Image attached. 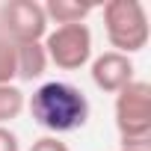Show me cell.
Segmentation results:
<instances>
[{
	"label": "cell",
	"instance_id": "4",
	"mask_svg": "<svg viewBox=\"0 0 151 151\" xmlns=\"http://www.w3.org/2000/svg\"><path fill=\"white\" fill-rule=\"evenodd\" d=\"M45 53L47 62H53L56 68L65 71H77L89 62L92 56V33L86 24H65V27H53L45 36Z\"/></svg>",
	"mask_w": 151,
	"mask_h": 151
},
{
	"label": "cell",
	"instance_id": "9",
	"mask_svg": "<svg viewBox=\"0 0 151 151\" xmlns=\"http://www.w3.org/2000/svg\"><path fill=\"white\" fill-rule=\"evenodd\" d=\"M24 104H27L24 92L18 86H12V83H3V86H0V124L6 127V122L18 119L21 110H24Z\"/></svg>",
	"mask_w": 151,
	"mask_h": 151
},
{
	"label": "cell",
	"instance_id": "11",
	"mask_svg": "<svg viewBox=\"0 0 151 151\" xmlns=\"http://www.w3.org/2000/svg\"><path fill=\"white\" fill-rule=\"evenodd\" d=\"M30 151H68V145H65L59 136H42V139L33 142Z\"/></svg>",
	"mask_w": 151,
	"mask_h": 151
},
{
	"label": "cell",
	"instance_id": "5",
	"mask_svg": "<svg viewBox=\"0 0 151 151\" xmlns=\"http://www.w3.org/2000/svg\"><path fill=\"white\" fill-rule=\"evenodd\" d=\"M0 27L3 33L15 42H42L47 36V18L45 9L36 0H9V3L0 6Z\"/></svg>",
	"mask_w": 151,
	"mask_h": 151
},
{
	"label": "cell",
	"instance_id": "2",
	"mask_svg": "<svg viewBox=\"0 0 151 151\" xmlns=\"http://www.w3.org/2000/svg\"><path fill=\"white\" fill-rule=\"evenodd\" d=\"M116 127L122 148H148L151 142V86L145 80L127 83L116 92Z\"/></svg>",
	"mask_w": 151,
	"mask_h": 151
},
{
	"label": "cell",
	"instance_id": "13",
	"mask_svg": "<svg viewBox=\"0 0 151 151\" xmlns=\"http://www.w3.org/2000/svg\"><path fill=\"white\" fill-rule=\"evenodd\" d=\"M122 151H151V148H122Z\"/></svg>",
	"mask_w": 151,
	"mask_h": 151
},
{
	"label": "cell",
	"instance_id": "3",
	"mask_svg": "<svg viewBox=\"0 0 151 151\" xmlns=\"http://www.w3.org/2000/svg\"><path fill=\"white\" fill-rule=\"evenodd\" d=\"M104 30L116 53H136L148 45V15L139 0H110L104 6Z\"/></svg>",
	"mask_w": 151,
	"mask_h": 151
},
{
	"label": "cell",
	"instance_id": "10",
	"mask_svg": "<svg viewBox=\"0 0 151 151\" xmlns=\"http://www.w3.org/2000/svg\"><path fill=\"white\" fill-rule=\"evenodd\" d=\"M12 77H15V42L0 27V86L12 83Z\"/></svg>",
	"mask_w": 151,
	"mask_h": 151
},
{
	"label": "cell",
	"instance_id": "1",
	"mask_svg": "<svg viewBox=\"0 0 151 151\" xmlns=\"http://www.w3.org/2000/svg\"><path fill=\"white\" fill-rule=\"evenodd\" d=\"M30 116L39 127L59 136V133L80 130L86 124L89 101L77 86L62 83V80H50V83H42L30 95Z\"/></svg>",
	"mask_w": 151,
	"mask_h": 151
},
{
	"label": "cell",
	"instance_id": "6",
	"mask_svg": "<svg viewBox=\"0 0 151 151\" xmlns=\"http://www.w3.org/2000/svg\"><path fill=\"white\" fill-rule=\"evenodd\" d=\"M133 62H130V56H124V53H116V50H107V53H101L95 62H92V83L101 89V92H110V95H116V92H122L127 83H133Z\"/></svg>",
	"mask_w": 151,
	"mask_h": 151
},
{
	"label": "cell",
	"instance_id": "12",
	"mask_svg": "<svg viewBox=\"0 0 151 151\" xmlns=\"http://www.w3.org/2000/svg\"><path fill=\"white\" fill-rule=\"evenodd\" d=\"M21 145H18V136L9 130V127H3L0 124V151H18Z\"/></svg>",
	"mask_w": 151,
	"mask_h": 151
},
{
	"label": "cell",
	"instance_id": "7",
	"mask_svg": "<svg viewBox=\"0 0 151 151\" xmlns=\"http://www.w3.org/2000/svg\"><path fill=\"white\" fill-rule=\"evenodd\" d=\"M47 68V53L42 42H24L15 45V77L21 80H39Z\"/></svg>",
	"mask_w": 151,
	"mask_h": 151
},
{
	"label": "cell",
	"instance_id": "8",
	"mask_svg": "<svg viewBox=\"0 0 151 151\" xmlns=\"http://www.w3.org/2000/svg\"><path fill=\"white\" fill-rule=\"evenodd\" d=\"M42 9H45L47 24L56 21V27H65V24H83L86 15L92 12L89 3H74V0H47Z\"/></svg>",
	"mask_w": 151,
	"mask_h": 151
}]
</instances>
